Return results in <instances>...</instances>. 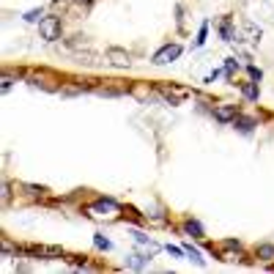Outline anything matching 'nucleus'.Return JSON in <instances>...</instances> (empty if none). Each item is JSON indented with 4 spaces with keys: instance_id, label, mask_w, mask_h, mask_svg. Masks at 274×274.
Masks as SVG:
<instances>
[{
    "instance_id": "1",
    "label": "nucleus",
    "mask_w": 274,
    "mask_h": 274,
    "mask_svg": "<svg viewBox=\"0 0 274 274\" xmlns=\"http://www.w3.org/2000/svg\"><path fill=\"white\" fill-rule=\"evenodd\" d=\"M61 17H44L42 22H38V36L44 38V42H58L61 38Z\"/></svg>"
},
{
    "instance_id": "2",
    "label": "nucleus",
    "mask_w": 274,
    "mask_h": 274,
    "mask_svg": "<svg viewBox=\"0 0 274 274\" xmlns=\"http://www.w3.org/2000/svg\"><path fill=\"white\" fill-rule=\"evenodd\" d=\"M88 214L91 217H110V214H118V203L112 198H99L88 209Z\"/></svg>"
},
{
    "instance_id": "3",
    "label": "nucleus",
    "mask_w": 274,
    "mask_h": 274,
    "mask_svg": "<svg viewBox=\"0 0 274 274\" xmlns=\"http://www.w3.org/2000/svg\"><path fill=\"white\" fill-rule=\"evenodd\" d=\"M178 55H181V44H165L162 50L153 55V63H156V66H168L173 61H178Z\"/></svg>"
},
{
    "instance_id": "4",
    "label": "nucleus",
    "mask_w": 274,
    "mask_h": 274,
    "mask_svg": "<svg viewBox=\"0 0 274 274\" xmlns=\"http://www.w3.org/2000/svg\"><path fill=\"white\" fill-rule=\"evenodd\" d=\"M236 115H239L236 104H219V107H214V121H217V124H233V121H236Z\"/></svg>"
},
{
    "instance_id": "5",
    "label": "nucleus",
    "mask_w": 274,
    "mask_h": 274,
    "mask_svg": "<svg viewBox=\"0 0 274 274\" xmlns=\"http://www.w3.org/2000/svg\"><path fill=\"white\" fill-rule=\"evenodd\" d=\"M107 61H110L112 66H121V69H129L132 66V55L124 50H118V47H110L107 50Z\"/></svg>"
},
{
    "instance_id": "6",
    "label": "nucleus",
    "mask_w": 274,
    "mask_h": 274,
    "mask_svg": "<svg viewBox=\"0 0 274 274\" xmlns=\"http://www.w3.org/2000/svg\"><path fill=\"white\" fill-rule=\"evenodd\" d=\"M219 36H222V42H239V30L233 28V22L228 17L219 19Z\"/></svg>"
},
{
    "instance_id": "7",
    "label": "nucleus",
    "mask_w": 274,
    "mask_h": 274,
    "mask_svg": "<svg viewBox=\"0 0 274 274\" xmlns=\"http://www.w3.org/2000/svg\"><path fill=\"white\" fill-rule=\"evenodd\" d=\"M242 135H252V129H255V118H247V115H236V121H233Z\"/></svg>"
},
{
    "instance_id": "8",
    "label": "nucleus",
    "mask_w": 274,
    "mask_h": 274,
    "mask_svg": "<svg viewBox=\"0 0 274 274\" xmlns=\"http://www.w3.org/2000/svg\"><path fill=\"white\" fill-rule=\"evenodd\" d=\"M184 230H186V236H192V239H203V225H200L198 219H186Z\"/></svg>"
},
{
    "instance_id": "9",
    "label": "nucleus",
    "mask_w": 274,
    "mask_h": 274,
    "mask_svg": "<svg viewBox=\"0 0 274 274\" xmlns=\"http://www.w3.org/2000/svg\"><path fill=\"white\" fill-rule=\"evenodd\" d=\"M242 93L244 99H250V102H258V83L252 80V83H242Z\"/></svg>"
},
{
    "instance_id": "10",
    "label": "nucleus",
    "mask_w": 274,
    "mask_h": 274,
    "mask_svg": "<svg viewBox=\"0 0 274 274\" xmlns=\"http://www.w3.org/2000/svg\"><path fill=\"white\" fill-rule=\"evenodd\" d=\"M126 266H129V269H145V266H148V258L135 255V252H132V255L126 258Z\"/></svg>"
},
{
    "instance_id": "11",
    "label": "nucleus",
    "mask_w": 274,
    "mask_h": 274,
    "mask_svg": "<svg viewBox=\"0 0 274 274\" xmlns=\"http://www.w3.org/2000/svg\"><path fill=\"white\" fill-rule=\"evenodd\" d=\"M255 252L260 260H274V244H258Z\"/></svg>"
},
{
    "instance_id": "12",
    "label": "nucleus",
    "mask_w": 274,
    "mask_h": 274,
    "mask_svg": "<svg viewBox=\"0 0 274 274\" xmlns=\"http://www.w3.org/2000/svg\"><path fill=\"white\" fill-rule=\"evenodd\" d=\"M206 38H209V22H203V25H200L198 38H195V44H192V47H195V50H200V47L206 44Z\"/></svg>"
},
{
    "instance_id": "13",
    "label": "nucleus",
    "mask_w": 274,
    "mask_h": 274,
    "mask_svg": "<svg viewBox=\"0 0 274 274\" xmlns=\"http://www.w3.org/2000/svg\"><path fill=\"white\" fill-rule=\"evenodd\" d=\"M162 96L168 99L170 104H181V99H184V93L181 91H170V88H162Z\"/></svg>"
},
{
    "instance_id": "14",
    "label": "nucleus",
    "mask_w": 274,
    "mask_h": 274,
    "mask_svg": "<svg viewBox=\"0 0 274 274\" xmlns=\"http://www.w3.org/2000/svg\"><path fill=\"white\" fill-rule=\"evenodd\" d=\"M93 244H96V250H112V244H110V239H104L102 233H93Z\"/></svg>"
},
{
    "instance_id": "15",
    "label": "nucleus",
    "mask_w": 274,
    "mask_h": 274,
    "mask_svg": "<svg viewBox=\"0 0 274 274\" xmlns=\"http://www.w3.org/2000/svg\"><path fill=\"white\" fill-rule=\"evenodd\" d=\"M184 252H186V255H189L192 260H195L198 266H206V260L200 258V252H198V250H195V247H192V244H184Z\"/></svg>"
},
{
    "instance_id": "16",
    "label": "nucleus",
    "mask_w": 274,
    "mask_h": 274,
    "mask_svg": "<svg viewBox=\"0 0 274 274\" xmlns=\"http://www.w3.org/2000/svg\"><path fill=\"white\" fill-rule=\"evenodd\" d=\"M22 19H25V22H42V19H44V11H42V9H30Z\"/></svg>"
},
{
    "instance_id": "17",
    "label": "nucleus",
    "mask_w": 274,
    "mask_h": 274,
    "mask_svg": "<svg viewBox=\"0 0 274 274\" xmlns=\"http://www.w3.org/2000/svg\"><path fill=\"white\" fill-rule=\"evenodd\" d=\"M236 69H239L236 58H228V61H225V74H228V80H233V74H236Z\"/></svg>"
},
{
    "instance_id": "18",
    "label": "nucleus",
    "mask_w": 274,
    "mask_h": 274,
    "mask_svg": "<svg viewBox=\"0 0 274 274\" xmlns=\"http://www.w3.org/2000/svg\"><path fill=\"white\" fill-rule=\"evenodd\" d=\"M247 36H250V42H258V38H260V28H255V25H252V22H247Z\"/></svg>"
},
{
    "instance_id": "19",
    "label": "nucleus",
    "mask_w": 274,
    "mask_h": 274,
    "mask_svg": "<svg viewBox=\"0 0 274 274\" xmlns=\"http://www.w3.org/2000/svg\"><path fill=\"white\" fill-rule=\"evenodd\" d=\"M132 236H135V242L137 244H153L148 236H145V233H140V230H132Z\"/></svg>"
},
{
    "instance_id": "20",
    "label": "nucleus",
    "mask_w": 274,
    "mask_h": 274,
    "mask_svg": "<svg viewBox=\"0 0 274 274\" xmlns=\"http://www.w3.org/2000/svg\"><path fill=\"white\" fill-rule=\"evenodd\" d=\"M247 71H250V77L255 80V83H260V77H263V71H260L258 66H247Z\"/></svg>"
},
{
    "instance_id": "21",
    "label": "nucleus",
    "mask_w": 274,
    "mask_h": 274,
    "mask_svg": "<svg viewBox=\"0 0 274 274\" xmlns=\"http://www.w3.org/2000/svg\"><path fill=\"white\" fill-rule=\"evenodd\" d=\"M25 189H28L30 195H42V192H44V186H33V184H25Z\"/></svg>"
},
{
    "instance_id": "22",
    "label": "nucleus",
    "mask_w": 274,
    "mask_h": 274,
    "mask_svg": "<svg viewBox=\"0 0 274 274\" xmlns=\"http://www.w3.org/2000/svg\"><path fill=\"white\" fill-rule=\"evenodd\" d=\"M219 74H222V71H217V69H214V71H211V74H209V77H206V83H214V80H217Z\"/></svg>"
},
{
    "instance_id": "23",
    "label": "nucleus",
    "mask_w": 274,
    "mask_h": 274,
    "mask_svg": "<svg viewBox=\"0 0 274 274\" xmlns=\"http://www.w3.org/2000/svg\"><path fill=\"white\" fill-rule=\"evenodd\" d=\"M9 91H11V77H6L3 80V93H9Z\"/></svg>"
},
{
    "instance_id": "24",
    "label": "nucleus",
    "mask_w": 274,
    "mask_h": 274,
    "mask_svg": "<svg viewBox=\"0 0 274 274\" xmlns=\"http://www.w3.org/2000/svg\"><path fill=\"white\" fill-rule=\"evenodd\" d=\"M71 3H77V6H91L93 0H71Z\"/></svg>"
}]
</instances>
